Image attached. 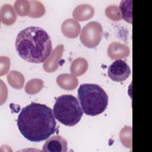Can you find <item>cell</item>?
I'll use <instances>...</instances> for the list:
<instances>
[{
    "mask_svg": "<svg viewBox=\"0 0 152 152\" xmlns=\"http://www.w3.org/2000/svg\"><path fill=\"white\" fill-rule=\"evenodd\" d=\"M61 31L63 34L69 38H75L78 36L80 31V24L73 19L65 20L62 26Z\"/></svg>",
    "mask_w": 152,
    "mask_h": 152,
    "instance_id": "9",
    "label": "cell"
},
{
    "mask_svg": "<svg viewBox=\"0 0 152 152\" xmlns=\"http://www.w3.org/2000/svg\"><path fill=\"white\" fill-rule=\"evenodd\" d=\"M53 113L62 124L72 126L80 122L83 112L75 97L71 94H63L56 99Z\"/></svg>",
    "mask_w": 152,
    "mask_h": 152,
    "instance_id": "4",
    "label": "cell"
},
{
    "mask_svg": "<svg viewBox=\"0 0 152 152\" xmlns=\"http://www.w3.org/2000/svg\"><path fill=\"white\" fill-rule=\"evenodd\" d=\"M102 26L99 23L91 21L82 28L80 37V40L85 46L88 48H95L102 39Z\"/></svg>",
    "mask_w": 152,
    "mask_h": 152,
    "instance_id": "5",
    "label": "cell"
},
{
    "mask_svg": "<svg viewBox=\"0 0 152 152\" xmlns=\"http://www.w3.org/2000/svg\"><path fill=\"white\" fill-rule=\"evenodd\" d=\"M67 150L66 140L58 135L48 139L42 148V150L45 152H66Z\"/></svg>",
    "mask_w": 152,
    "mask_h": 152,
    "instance_id": "7",
    "label": "cell"
},
{
    "mask_svg": "<svg viewBox=\"0 0 152 152\" xmlns=\"http://www.w3.org/2000/svg\"><path fill=\"white\" fill-rule=\"evenodd\" d=\"M15 49L18 55L30 63L40 64L50 55L52 41L42 28L30 26L21 30L17 36Z\"/></svg>",
    "mask_w": 152,
    "mask_h": 152,
    "instance_id": "2",
    "label": "cell"
},
{
    "mask_svg": "<svg viewBox=\"0 0 152 152\" xmlns=\"http://www.w3.org/2000/svg\"><path fill=\"white\" fill-rule=\"evenodd\" d=\"M119 8L122 18L127 22L132 23V1H122Z\"/></svg>",
    "mask_w": 152,
    "mask_h": 152,
    "instance_id": "14",
    "label": "cell"
},
{
    "mask_svg": "<svg viewBox=\"0 0 152 152\" xmlns=\"http://www.w3.org/2000/svg\"><path fill=\"white\" fill-rule=\"evenodd\" d=\"M1 21L4 24L11 25L16 20V14L10 4H5L1 7Z\"/></svg>",
    "mask_w": 152,
    "mask_h": 152,
    "instance_id": "11",
    "label": "cell"
},
{
    "mask_svg": "<svg viewBox=\"0 0 152 152\" xmlns=\"http://www.w3.org/2000/svg\"><path fill=\"white\" fill-rule=\"evenodd\" d=\"M17 123L22 135L32 142L44 141L56 131L52 109L45 104L34 102L21 110Z\"/></svg>",
    "mask_w": 152,
    "mask_h": 152,
    "instance_id": "1",
    "label": "cell"
},
{
    "mask_svg": "<svg viewBox=\"0 0 152 152\" xmlns=\"http://www.w3.org/2000/svg\"><path fill=\"white\" fill-rule=\"evenodd\" d=\"M64 46L62 45H59L53 50L52 55L48 58L43 65L44 69L46 72H54V71L58 68L56 62H58L61 58Z\"/></svg>",
    "mask_w": 152,
    "mask_h": 152,
    "instance_id": "8",
    "label": "cell"
},
{
    "mask_svg": "<svg viewBox=\"0 0 152 152\" xmlns=\"http://www.w3.org/2000/svg\"><path fill=\"white\" fill-rule=\"evenodd\" d=\"M78 99L84 113L97 116L103 113L108 104V96L99 85L83 84L78 89Z\"/></svg>",
    "mask_w": 152,
    "mask_h": 152,
    "instance_id": "3",
    "label": "cell"
},
{
    "mask_svg": "<svg viewBox=\"0 0 152 152\" xmlns=\"http://www.w3.org/2000/svg\"><path fill=\"white\" fill-rule=\"evenodd\" d=\"M75 76L69 74H63L57 78L56 82L58 85L62 88L66 90L74 89L78 85V80L75 78L71 81H69L74 78Z\"/></svg>",
    "mask_w": 152,
    "mask_h": 152,
    "instance_id": "12",
    "label": "cell"
},
{
    "mask_svg": "<svg viewBox=\"0 0 152 152\" xmlns=\"http://www.w3.org/2000/svg\"><path fill=\"white\" fill-rule=\"evenodd\" d=\"M107 74L112 80L116 82H122L129 77L131 74V69L125 61L118 59L108 67Z\"/></svg>",
    "mask_w": 152,
    "mask_h": 152,
    "instance_id": "6",
    "label": "cell"
},
{
    "mask_svg": "<svg viewBox=\"0 0 152 152\" xmlns=\"http://www.w3.org/2000/svg\"><path fill=\"white\" fill-rule=\"evenodd\" d=\"M88 68V64L86 59L83 58H77L75 59L71 66V72L77 76L83 74Z\"/></svg>",
    "mask_w": 152,
    "mask_h": 152,
    "instance_id": "13",
    "label": "cell"
},
{
    "mask_svg": "<svg viewBox=\"0 0 152 152\" xmlns=\"http://www.w3.org/2000/svg\"><path fill=\"white\" fill-rule=\"evenodd\" d=\"M94 14L93 8L88 4H82L77 6L74 10L73 17L79 21L87 20L92 17Z\"/></svg>",
    "mask_w": 152,
    "mask_h": 152,
    "instance_id": "10",
    "label": "cell"
}]
</instances>
